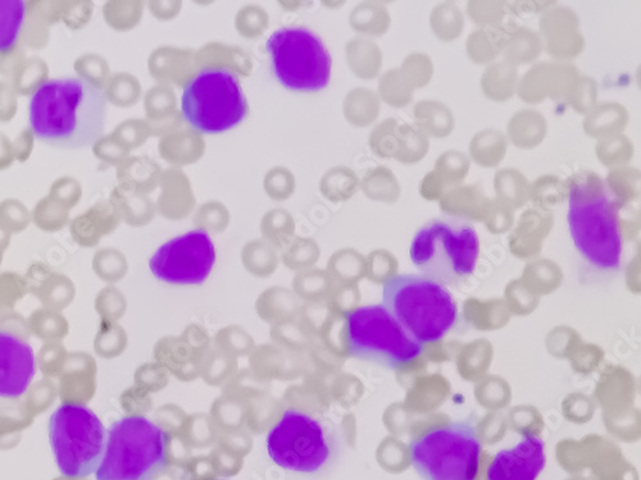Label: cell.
<instances>
[{
    "label": "cell",
    "mask_w": 641,
    "mask_h": 480,
    "mask_svg": "<svg viewBox=\"0 0 641 480\" xmlns=\"http://www.w3.org/2000/svg\"><path fill=\"white\" fill-rule=\"evenodd\" d=\"M107 104L106 91L84 77L45 80L30 96V128L53 148H90L103 136Z\"/></svg>",
    "instance_id": "obj_1"
},
{
    "label": "cell",
    "mask_w": 641,
    "mask_h": 480,
    "mask_svg": "<svg viewBox=\"0 0 641 480\" xmlns=\"http://www.w3.org/2000/svg\"><path fill=\"white\" fill-rule=\"evenodd\" d=\"M568 228L577 251L600 271L621 267L624 241L618 205L607 182L594 173L576 176L568 192Z\"/></svg>",
    "instance_id": "obj_2"
},
{
    "label": "cell",
    "mask_w": 641,
    "mask_h": 480,
    "mask_svg": "<svg viewBox=\"0 0 641 480\" xmlns=\"http://www.w3.org/2000/svg\"><path fill=\"white\" fill-rule=\"evenodd\" d=\"M480 241L475 227L465 219L436 218L427 222L413 237L412 263L443 286H458L475 272Z\"/></svg>",
    "instance_id": "obj_3"
},
{
    "label": "cell",
    "mask_w": 641,
    "mask_h": 480,
    "mask_svg": "<svg viewBox=\"0 0 641 480\" xmlns=\"http://www.w3.org/2000/svg\"><path fill=\"white\" fill-rule=\"evenodd\" d=\"M384 306L420 344L442 340L454 327L458 308L452 294L418 274H398L386 280Z\"/></svg>",
    "instance_id": "obj_4"
},
{
    "label": "cell",
    "mask_w": 641,
    "mask_h": 480,
    "mask_svg": "<svg viewBox=\"0 0 641 480\" xmlns=\"http://www.w3.org/2000/svg\"><path fill=\"white\" fill-rule=\"evenodd\" d=\"M170 437L142 415L125 416L107 432L97 480H154L167 464Z\"/></svg>",
    "instance_id": "obj_5"
},
{
    "label": "cell",
    "mask_w": 641,
    "mask_h": 480,
    "mask_svg": "<svg viewBox=\"0 0 641 480\" xmlns=\"http://www.w3.org/2000/svg\"><path fill=\"white\" fill-rule=\"evenodd\" d=\"M409 455L424 480H477L483 445L470 422L436 427L413 440Z\"/></svg>",
    "instance_id": "obj_6"
},
{
    "label": "cell",
    "mask_w": 641,
    "mask_h": 480,
    "mask_svg": "<svg viewBox=\"0 0 641 480\" xmlns=\"http://www.w3.org/2000/svg\"><path fill=\"white\" fill-rule=\"evenodd\" d=\"M186 122L203 134H221L247 117V98L229 68H207L188 82L181 98Z\"/></svg>",
    "instance_id": "obj_7"
},
{
    "label": "cell",
    "mask_w": 641,
    "mask_h": 480,
    "mask_svg": "<svg viewBox=\"0 0 641 480\" xmlns=\"http://www.w3.org/2000/svg\"><path fill=\"white\" fill-rule=\"evenodd\" d=\"M49 438L59 472L67 478H85L102 460L107 432L94 411L65 402L50 416Z\"/></svg>",
    "instance_id": "obj_8"
},
{
    "label": "cell",
    "mask_w": 641,
    "mask_h": 480,
    "mask_svg": "<svg viewBox=\"0 0 641 480\" xmlns=\"http://www.w3.org/2000/svg\"><path fill=\"white\" fill-rule=\"evenodd\" d=\"M350 354L388 368L416 360L424 345L413 338L384 305L361 306L347 314Z\"/></svg>",
    "instance_id": "obj_9"
},
{
    "label": "cell",
    "mask_w": 641,
    "mask_h": 480,
    "mask_svg": "<svg viewBox=\"0 0 641 480\" xmlns=\"http://www.w3.org/2000/svg\"><path fill=\"white\" fill-rule=\"evenodd\" d=\"M272 72L284 88L315 93L329 85L331 57L315 32L306 27H284L266 43Z\"/></svg>",
    "instance_id": "obj_10"
},
{
    "label": "cell",
    "mask_w": 641,
    "mask_h": 480,
    "mask_svg": "<svg viewBox=\"0 0 641 480\" xmlns=\"http://www.w3.org/2000/svg\"><path fill=\"white\" fill-rule=\"evenodd\" d=\"M267 452L281 468L295 473H316L333 454L325 425L302 411H285L268 433Z\"/></svg>",
    "instance_id": "obj_11"
},
{
    "label": "cell",
    "mask_w": 641,
    "mask_h": 480,
    "mask_svg": "<svg viewBox=\"0 0 641 480\" xmlns=\"http://www.w3.org/2000/svg\"><path fill=\"white\" fill-rule=\"evenodd\" d=\"M216 263L215 244L207 231L195 230L163 244L149 262L159 281L172 285H202Z\"/></svg>",
    "instance_id": "obj_12"
},
{
    "label": "cell",
    "mask_w": 641,
    "mask_h": 480,
    "mask_svg": "<svg viewBox=\"0 0 641 480\" xmlns=\"http://www.w3.org/2000/svg\"><path fill=\"white\" fill-rule=\"evenodd\" d=\"M542 438L525 433L515 447L499 451L486 469V480H536L545 466Z\"/></svg>",
    "instance_id": "obj_13"
},
{
    "label": "cell",
    "mask_w": 641,
    "mask_h": 480,
    "mask_svg": "<svg viewBox=\"0 0 641 480\" xmlns=\"http://www.w3.org/2000/svg\"><path fill=\"white\" fill-rule=\"evenodd\" d=\"M35 370L31 346L13 333L0 331V397L17 399L24 395Z\"/></svg>",
    "instance_id": "obj_14"
},
{
    "label": "cell",
    "mask_w": 641,
    "mask_h": 480,
    "mask_svg": "<svg viewBox=\"0 0 641 480\" xmlns=\"http://www.w3.org/2000/svg\"><path fill=\"white\" fill-rule=\"evenodd\" d=\"M24 0H0V53L15 48L26 17Z\"/></svg>",
    "instance_id": "obj_15"
}]
</instances>
